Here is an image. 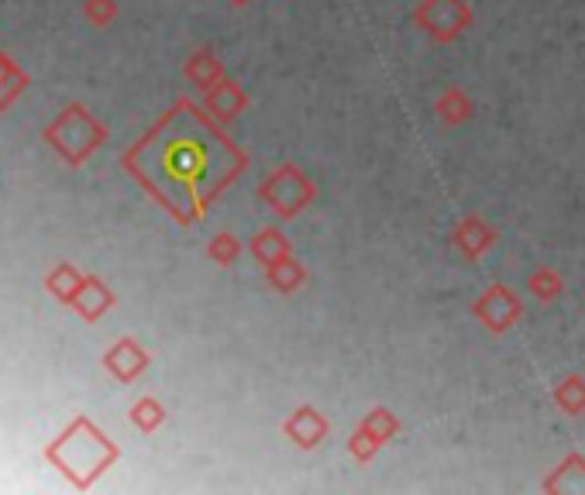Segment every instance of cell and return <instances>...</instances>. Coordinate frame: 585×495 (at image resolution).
<instances>
[]
</instances>
